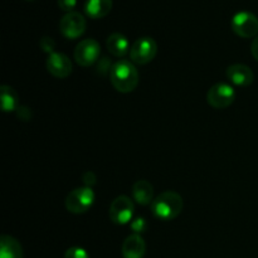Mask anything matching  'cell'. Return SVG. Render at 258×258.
<instances>
[{
    "label": "cell",
    "instance_id": "6da1fadb",
    "mask_svg": "<svg viewBox=\"0 0 258 258\" xmlns=\"http://www.w3.org/2000/svg\"><path fill=\"white\" fill-rule=\"evenodd\" d=\"M110 81L113 88L118 92H133L139 85L138 68L130 60H117L110 70Z\"/></svg>",
    "mask_w": 258,
    "mask_h": 258
},
{
    "label": "cell",
    "instance_id": "7a4b0ae2",
    "mask_svg": "<svg viewBox=\"0 0 258 258\" xmlns=\"http://www.w3.org/2000/svg\"><path fill=\"white\" fill-rule=\"evenodd\" d=\"M183 209V198L176 191L168 190L159 194L151 203V211L161 221H173Z\"/></svg>",
    "mask_w": 258,
    "mask_h": 258
},
{
    "label": "cell",
    "instance_id": "3957f363",
    "mask_svg": "<svg viewBox=\"0 0 258 258\" xmlns=\"http://www.w3.org/2000/svg\"><path fill=\"white\" fill-rule=\"evenodd\" d=\"M95 203V193L88 186H82L71 191L66 198V208L73 214H82L90 211Z\"/></svg>",
    "mask_w": 258,
    "mask_h": 258
},
{
    "label": "cell",
    "instance_id": "277c9868",
    "mask_svg": "<svg viewBox=\"0 0 258 258\" xmlns=\"http://www.w3.org/2000/svg\"><path fill=\"white\" fill-rule=\"evenodd\" d=\"M236 100V91L228 83H216L209 88L207 93V101L209 106L217 110L227 108Z\"/></svg>",
    "mask_w": 258,
    "mask_h": 258
},
{
    "label": "cell",
    "instance_id": "5b68a950",
    "mask_svg": "<svg viewBox=\"0 0 258 258\" xmlns=\"http://www.w3.org/2000/svg\"><path fill=\"white\" fill-rule=\"evenodd\" d=\"M158 44L153 38H139L130 49V58L134 64H148L155 58Z\"/></svg>",
    "mask_w": 258,
    "mask_h": 258
},
{
    "label": "cell",
    "instance_id": "8992f818",
    "mask_svg": "<svg viewBox=\"0 0 258 258\" xmlns=\"http://www.w3.org/2000/svg\"><path fill=\"white\" fill-rule=\"evenodd\" d=\"M232 30L238 37L253 38L258 34V18L249 12H238L232 18Z\"/></svg>",
    "mask_w": 258,
    "mask_h": 258
},
{
    "label": "cell",
    "instance_id": "52a82bcc",
    "mask_svg": "<svg viewBox=\"0 0 258 258\" xmlns=\"http://www.w3.org/2000/svg\"><path fill=\"white\" fill-rule=\"evenodd\" d=\"M133 217L134 203L127 196H118L113 199L110 206V218L113 223L123 226L133 221Z\"/></svg>",
    "mask_w": 258,
    "mask_h": 258
},
{
    "label": "cell",
    "instance_id": "ba28073f",
    "mask_svg": "<svg viewBox=\"0 0 258 258\" xmlns=\"http://www.w3.org/2000/svg\"><path fill=\"white\" fill-rule=\"evenodd\" d=\"M85 17L77 12L67 13L59 22V30L68 39H77L86 32Z\"/></svg>",
    "mask_w": 258,
    "mask_h": 258
},
{
    "label": "cell",
    "instance_id": "9c48e42d",
    "mask_svg": "<svg viewBox=\"0 0 258 258\" xmlns=\"http://www.w3.org/2000/svg\"><path fill=\"white\" fill-rule=\"evenodd\" d=\"M101 54V48L97 40L95 39H83L77 44L75 49V59L77 64L82 67H90L93 63L97 62Z\"/></svg>",
    "mask_w": 258,
    "mask_h": 258
},
{
    "label": "cell",
    "instance_id": "30bf717a",
    "mask_svg": "<svg viewBox=\"0 0 258 258\" xmlns=\"http://www.w3.org/2000/svg\"><path fill=\"white\" fill-rule=\"evenodd\" d=\"M47 70L53 77L67 78L72 73V62L64 53L53 52L48 55Z\"/></svg>",
    "mask_w": 258,
    "mask_h": 258
},
{
    "label": "cell",
    "instance_id": "8fae6325",
    "mask_svg": "<svg viewBox=\"0 0 258 258\" xmlns=\"http://www.w3.org/2000/svg\"><path fill=\"white\" fill-rule=\"evenodd\" d=\"M227 78L231 81L233 85L239 86V87H246L253 82V72L251 68L246 64H232L227 68L226 71Z\"/></svg>",
    "mask_w": 258,
    "mask_h": 258
},
{
    "label": "cell",
    "instance_id": "7c38bea8",
    "mask_svg": "<svg viewBox=\"0 0 258 258\" xmlns=\"http://www.w3.org/2000/svg\"><path fill=\"white\" fill-rule=\"evenodd\" d=\"M123 258H144L146 252V244L140 234H131L123 241L121 247Z\"/></svg>",
    "mask_w": 258,
    "mask_h": 258
},
{
    "label": "cell",
    "instance_id": "4fadbf2b",
    "mask_svg": "<svg viewBox=\"0 0 258 258\" xmlns=\"http://www.w3.org/2000/svg\"><path fill=\"white\" fill-rule=\"evenodd\" d=\"M112 9V0H86L85 13L92 19L105 18Z\"/></svg>",
    "mask_w": 258,
    "mask_h": 258
},
{
    "label": "cell",
    "instance_id": "5bb4252c",
    "mask_svg": "<svg viewBox=\"0 0 258 258\" xmlns=\"http://www.w3.org/2000/svg\"><path fill=\"white\" fill-rule=\"evenodd\" d=\"M106 45H107L108 52L118 58L127 54V52H130L131 49L127 38L123 34H121V33H113V34H111L110 37L107 38Z\"/></svg>",
    "mask_w": 258,
    "mask_h": 258
},
{
    "label": "cell",
    "instance_id": "9a60e30c",
    "mask_svg": "<svg viewBox=\"0 0 258 258\" xmlns=\"http://www.w3.org/2000/svg\"><path fill=\"white\" fill-rule=\"evenodd\" d=\"M154 188L148 180H138L133 185V197L136 203L148 206L154 202Z\"/></svg>",
    "mask_w": 258,
    "mask_h": 258
},
{
    "label": "cell",
    "instance_id": "2e32d148",
    "mask_svg": "<svg viewBox=\"0 0 258 258\" xmlns=\"http://www.w3.org/2000/svg\"><path fill=\"white\" fill-rule=\"evenodd\" d=\"M0 258H23V248L19 242L12 236L0 238Z\"/></svg>",
    "mask_w": 258,
    "mask_h": 258
},
{
    "label": "cell",
    "instance_id": "e0dca14e",
    "mask_svg": "<svg viewBox=\"0 0 258 258\" xmlns=\"http://www.w3.org/2000/svg\"><path fill=\"white\" fill-rule=\"evenodd\" d=\"M0 93H2V108L4 112L18 110V95L10 86L3 85L0 87Z\"/></svg>",
    "mask_w": 258,
    "mask_h": 258
},
{
    "label": "cell",
    "instance_id": "ac0fdd59",
    "mask_svg": "<svg viewBox=\"0 0 258 258\" xmlns=\"http://www.w3.org/2000/svg\"><path fill=\"white\" fill-rule=\"evenodd\" d=\"M64 258H90L87 251L81 247H71L66 251Z\"/></svg>",
    "mask_w": 258,
    "mask_h": 258
},
{
    "label": "cell",
    "instance_id": "d6986e66",
    "mask_svg": "<svg viewBox=\"0 0 258 258\" xmlns=\"http://www.w3.org/2000/svg\"><path fill=\"white\" fill-rule=\"evenodd\" d=\"M39 45H40V48H42V49L44 50V52L49 53V54H50V53L54 52L55 42H54V40H53V38L44 37V38H42V39H40Z\"/></svg>",
    "mask_w": 258,
    "mask_h": 258
},
{
    "label": "cell",
    "instance_id": "ffe728a7",
    "mask_svg": "<svg viewBox=\"0 0 258 258\" xmlns=\"http://www.w3.org/2000/svg\"><path fill=\"white\" fill-rule=\"evenodd\" d=\"M146 227L148 226H146V221L144 218H136L135 221L131 222V228L136 234L145 232Z\"/></svg>",
    "mask_w": 258,
    "mask_h": 258
},
{
    "label": "cell",
    "instance_id": "44dd1931",
    "mask_svg": "<svg viewBox=\"0 0 258 258\" xmlns=\"http://www.w3.org/2000/svg\"><path fill=\"white\" fill-rule=\"evenodd\" d=\"M57 4L63 12L71 13L73 12V9L77 5V0H57Z\"/></svg>",
    "mask_w": 258,
    "mask_h": 258
},
{
    "label": "cell",
    "instance_id": "7402d4cb",
    "mask_svg": "<svg viewBox=\"0 0 258 258\" xmlns=\"http://www.w3.org/2000/svg\"><path fill=\"white\" fill-rule=\"evenodd\" d=\"M82 178H83V183H85L86 186H88V188H91V186L96 183L95 174L91 173V171H87V173L83 174Z\"/></svg>",
    "mask_w": 258,
    "mask_h": 258
},
{
    "label": "cell",
    "instance_id": "603a6c76",
    "mask_svg": "<svg viewBox=\"0 0 258 258\" xmlns=\"http://www.w3.org/2000/svg\"><path fill=\"white\" fill-rule=\"evenodd\" d=\"M251 52H252V55L254 57V59H256L258 62V37L254 38L253 42H252Z\"/></svg>",
    "mask_w": 258,
    "mask_h": 258
},
{
    "label": "cell",
    "instance_id": "cb8c5ba5",
    "mask_svg": "<svg viewBox=\"0 0 258 258\" xmlns=\"http://www.w3.org/2000/svg\"><path fill=\"white\" fill-rule=\"evenodd\" d=\"M30 2H32V0H30Z\"/></svg>",
    "mask_w": 258,
    "mask_h": 258
}]
</instances>
